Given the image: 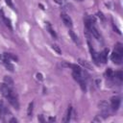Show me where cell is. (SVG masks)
I'll return each mask as SVG.
<instances>
[{
	"label": "cell",
	"instance_id": "cell-17",
	"mask_svg": "<svg viewBox=\"0 0 123 123\" xmlns=\"http://www.w3.org/2000/svg\"><path fill=\"white\" fill-rule=\"evenodd\" d=\"M4 82H5V84H7L8 86H10L11 87L13 86V81H12V79L11 77L5 76V77H4Z\"/></svg>",
	"mask_w": 123,
	"mask_h": 123
},
{
	"label": "cell",
	"instance_id": "cell-28",
	"mask_svg": "<svg viewBox=\"0 0 123 123\" xmlns=\"http://www.w3.org/2000/svg\"><path fill=\"white\" fill-rule=\"evenodd\" d=\"M54 1H55V2H57V3H59V4H62V3L63 2L62 0H54Z\"/></svg>",
	"mask_w": 123,
	"mask_h": 123
},
{
	"label": "cell",
	"instance_id": "cell-1",
	"mask_svg": "<svg viewBox=\"0 0 123 123\" xmlns=\"http://www.w3.org/2000/svg\"><path fill=\"white\" fill-rule=\"evenodd\" d=\"M111 59L113 63L115 64H121L123 60V45L120 42H117L115 44V47L111 55Z\"/></svg>",
	"mask_w": 123,
	"mask_h": 123
},
{
	"label": "cell",
	"instance_id": "cell-24",
	"mask_svg": "<svg viewBox=\"0 0 123 123\" xmlns=\"http://www.w3.org/2000/svg\"><path fill=\"white\" fill-rule=\"evenodd\" d=\"M37 79H39L40 81L43 79V78H42V75H41L40 73H37Z\"/></svg>",
	"mask_w": 123,
	"mask_h": 123
},
{
	"label": "cell",
	"instance_id": "cell-26",
	"mask_svg": "<svg viewBox=\"0 0 123 123\" xmlns=\"http://www.w3.org/2000/svg\"><path fill=\"white\" fill-rule=\"evenodd\" d=\"M38 120H39V121H41V122H44V119H43L42 115H38Z\"/></svg>",
	"mask_w": 123,
	"mask_h": 123
},
{
	"label": "cell",
	"instance_id": "cell-13",
	"mask_svg": "<svg viewBox=\"0 0 123 123\" xmlns=\"http://www.w3.org/2000/svg\"><path fill=\"white\" fill-rule=\"evenodd\" d=\"M78 62H79V63L82 65V66H84L85 68H86V69H91V65L86 61V60H83V59H79L78 60Z\"/></svg>",
	"mask_w": 123,
	"mask_h": 123
},
{
	"label": "cell",
	"instance_id": "cell-29",
	"mask_svg": "<svg viewBox=\"0 0 123 123\" xmlns=\"http://www.w3.org/2000/svg\"><path fill=\"white\" fill-rule=\"evenodd\" d=\"M49 120H50V121H55V120H56V118H55V117H50V118H49Z\"/></svg>",
	"mask_w": 123,
	"mask_h": 123
},
{
	"label": "cell",
	"instance_id": "cell-18",
	"mask_svg": "<svg viewBox=\"0 0 123 123\" xmlns=\"http://www.w3.org/2000/svg\"><path fill=\"white\" fill-rule=\"evenodd\" d=\"M69 36L71 37V38H72V40H73L74 42L79 43V37H77V35H76L72 30H70V31H69Z\"/></svg>",
	"mask_w": 123,
	"mask_h": 123
},
{
	"label": "cell",
	"instance_id": "cell-8",
	"mask_svg": "<svg viewBox=\"0 0 123 123\" xmlns=\"http://www.w3.org/2000/svg\"><path fill=\"white\" fill-rule=\"evenodd\" d=\"M10 111H9V110L7 109V107L4 105V103L2 102V101H0V118L1 119H4V117H5V115L7 114V113H9Z\"/></svg>",
	"mask_w": 123,
	"mask_h": 123
},
{
	"label": "cell",
	"instance_id": "cell-7",
	"mask_svg": "<svg viewBox=\"0 0 123 123\" xmlns=\"http://www.w3.org/2000/svg\"><path fill=\"white\" fill-rule=\"evenodd\" d=\"M88 32H89V33H90V34H91V35H92V36H93V37H94L96 39L101 40V38H102V37H101V35L99 34L98 30L96 29V27H95L94 25H92V26L90 27V29L88 30Z\"/></svg>",
	"mask_w": 123,
	"mask_h": 123
},
{
	"label": "cell",
	"instance_id": "cell-12",
	"mask_svg": "<svg viewBox=\"0 0 123 123\" xmlns=\"http://www.w3.org/2000/svg\"><path fill=\"white\" fill-rule=\"evenodd\" d=\"M71 113H72V108L71 107H68L67 109V111L64 115V118H63V122H68L71 118Z\"/></svg>",
	"mask_w": 123,
	"mask_h": 123
},
{
	"label": "cell",
	"instance_id": "cell-25",
	"mask_svg": "<svg viewBox=\"0 0 123 123\" xmlns=\"http://www.w3.org/2000/svg\"><path fill=\"white\" fill-rule=\"evenodd\" d=\"M98 16H99V17H101V18H102L103 20L105 19V18H104V16H103V13H102V12H98Z\"/></svg>",
	"mask_w": 123,
	"mask_h": 123
},
{
	"label": "cell",
	"instance_id": "cell-27",
	"mask_svg": "<svg viewBox=\"0 0 123 123\" xmlns=\"http://www.w3.org/2000/svg\"><path fill=\"white\" fill-rule=\"evenodd\" d=\"M10 122H11V123H12V122H17V120H16L15 118H12V119L10 120Z\"/></svg>",
	"mask_w": 123,
	"mask_h": 123
},
{
	"label": "cell",
	"instance_id": "cell-3",
	"mask_svg": "<svg viewBox=\"0 0 123 123\" xmlns=\"http://www.w3.org/2000/svg\"><path fill=\"white\" fill-rule=\"evenodd\" d=\"M87 44H88V48H89V51H90V54H91V58H92V61L93 62L98 65L99 64V54L95 51V49L92 47V44L90 42V39H87Z\"/></svg>",
	"mask_w": 123,
	"mask_h": 123
},
{
	"label": "cell",
	"instance_id": "cell-21",
	"mask_svg": "<svg viewBox=\"0 0 123 123\" xmlns=\"http://www.w3.org/2000/svg\"><path fill=\"white\" fill-rule=\"evenodd\" d=\"M52 48H53L58 54H62V50L60 49V47H59L57 44H52Z\"/></svg>",
	"mask_w": 123,
	"mask_h": 123
},
{
	"label": "cell",
	"instance_id": "cell-11",
	"mask_svg": "<svg viewBox=\"0 0 123 123\" xmlns=\"http://www.w3.org/2000/svg\"><path fill=\"white\" fill-rule=\"evenodd\" d=\"M45 27H46V30L51 34V36L56 38V37H57V34H56V32L54 31V29L52 28V25H51L49 22H45Z\"/></svg>",
	"mask_w": 123,
	"mask_h": 123
},
{
	"label": "cell",
	"instance_id": "cell-19",
	"mask_svg": "<svg viewBox=\"0 0 123 123\" xmlns=\"http://www.w3.org/2000/svg\"><path fill=\"white\" fill-rule=\"evenodd\" d=\"M4 57L7 60H14V61H17V57L14 56V55H12V54H11V53H5L4 54Z\"/></svg>",
	"mask_w": 123,
	"mask_h": 123
},
{
	"label": "cell",
	"instance_id": "cell-20",
	"mask_svg": "<svg viewBox=\"0 0 123 123\" xmlns=\"http://www.w3.org/2000/svg\"><path fill=\"white\" fill-rule=\"evenodd\" d=\"M33 108H34V102H31L28 106V111H27V114L28 116H31L33 113Z\"/></svg>",
	"mask_w": 123,
	"mask_h": 123
},
{
	"label": "cell",
	"instance_id": "cell-23",
	"mask_svg": "<svg viewBox=\"0 0 123 123\" xmlns=\"http://www.w3.org/2000/svg\"><path fill=\"white\" fill-rule=\"evenodd\" d=\"M5 2H6V4H7L8 6H10L12 9H14V7H13V4H12V0H5Z\"/></svg>",
	"mask_w": 123,
	"mask_h": 123
},
{
	"label": "cell",
	"instance_id": "cell-30",
	"mask_svg": "<svg viewBox=\"0 0 123 123\" xmlns=\"http://www.w3.org/2000/svg\"><path fill=\"white\" fill-rule=\"evenodd\" d=\"M77 1H82V0H77Z\"/></svg>",
	"mask_w": 123,
	"mask_h": 123
},
{
	"label": "cell",
	"instance_id": "cell-5",
	"mask_svg": "<svg viewBox=\"0 0 123 123\" xmlns=\"http://www.w3.org/2000/svg\"><path fill=\"white\" fill-rule=\"evenodd\" d=\"M120 103H121V98L119 96H114L111 99V107L112 109V111H117L120 107Z\"/></svg>",
	"mask_w": 123,
	"mask_h": 123
},
{
	"label": "cell",
	"instance_id": "cell-10",
	"mask_svg": "<svg viewBox=\"0 0 123 123\" xmlns=\"http://www.w3.org/2000/svg\"><path fill=\"white\" fill-rule=\"evenodd\" d=\"M113 78L115 79V81H117L119 84H121V82L123 81V73H122V71L118 70L115 73H113Z\"/></svg>",
	"mask_w": 123,
	"mask_h": 123
},
{
	"label": "cell",
	"instance_id": "cell-2",
	"mask_svg": "<svg viewBox=\"0 0 123 123\" xmlns=\"http://www.w3.org/2000/svg\"><path fill=\"white\" fill-rule=\"evenodd\" d=\"M0 93H1L5 98H7V99H9V98H11V97L16 95V94L14 93L13 89H12L10 86H8L7 84H5V83L0 84Z\"/></svg>",
	"mask_w": 123,
	"mask_h": 123
},
{
	"label": "cell",
	"instance_id": "cell-16",
	"mask_svg": "<svg viewBox=\"0 0 123 123\" xmlns=\"http://www.w3.org/2000/svg\"><path fill=\"white\" fill-rule=\"evenodd\" d=\"M105 75H106V78H107L108 80H112V79H113V72H112V70H111V68H108V69L106 70Z\"/></svg>",
	"mask_w": 123,
	"mask_h": 123
},
{
	"label": "cell",
	"instance_id": "cell-15",
	"mask_svg": "<svg viewBox=\"0 0 123 123\" xmlns=\"http://www.w3.org/2000/svg\"><path fill=\"white\" fill-rule=\"evenodd\" d=\"M4 64H5V66H6V68L7 69H9L10 71H13V65L10 62V60H7V59H4Z\"/></svg>",
	"mask_w": 123,
	"mask_h": 123
},
{
	"label": "cell",
	"instance_id": "cell-4",
	"mask_svg": "<svg viewBox=\"0 0 123 123\" xmlns=\"http://www.w3.org/2000/svg\"><path fill=\"white\" fill-rule=\"evenodd\" d=\"M84 23H85V26H86V31H88L90 29V27L92 25H94V23H95V17L92 16V15H86L84 18Z\"/></svg>",
	"mask_w": 123,
	"mask_h": 123
},
{
	"label": "cell",
	"instance_id": "cell-6",
	"mask_svg": "<svg viewBox=\"0 0 123 123\" xmlns=\"http://www.w3.org/2000/svg\"><path fill=\"white\" fill-rule=\"evenodd\" d=\"M61 17H62L63 23L65 24V26L72 27V20H71V18H70V16L68 14H66L65 12H62L61 13Z\"/></svg>",
	"mask_w": 123,
	"mask_h": 123
},
{
	"label": "cell",
	"instance_id": "cell-9",
	"mask_svg": "<svg viewBox=\"0 0 123 123\" xmlns=\"http://www.w3.org/2000/svg\"><path fill=\"white\" fill-rule=\"evenodd\" d=\"M108 53H109V49H104L100 54H99V61L102 63H106L107 62V57H108Z\"/></svg>",
	"mask_w": 123,
	"mask_h": 123
},
{
	"label": "cell",
	"instance_id": "cell-22",
	"mask_svg": "<svg viewBox=\"0 0 123 123\" xmlns=\"http://www.w3.org/2000/svg\"><path fill=\"white\" fill-rule=\"evenodd\" d=\"M5 15H4V12L2 10H0V23L1 24H4V21H5Z\"/></svg>",
	"mask_w": 123,
	"mask_h": 123
},
{
	"label": "cell",
	"instance_id": "cell-14",
	"mask_svg": "<svg viewBox=\"0 0 123 123\" xmlns=\"http://www.w3.org/2000/svg\"><path fill=\"white\" fill-rule=\"evenodd\" d=\"M65 65H66V66H68V67H70V68H72V70H73L74 72H82V69H81V67H80V66H78L77 64H72V63H65Z\"/></svg>",
	"mask_w": 123,
	"mask_h": 123
}]
</instances>
